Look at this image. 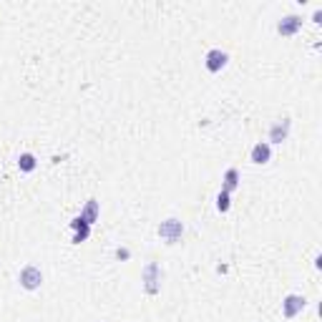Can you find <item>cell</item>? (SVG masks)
<instances>
[{"mask_svg": "<svg viewBox=\"0 0 322 322\" xmlns=\"http://www.w3.org/2000/svg\"><path fill=\"white\" fill-rule=\"evenodd\" d=\"M96 217H98V202L96 199H91L88 204H86V209H83V214H81V219L91 227L93 222H96Z\"/></svg>", "mask_w": 322, "mask_h": 322, "instance_id": "cell-9", "label": "cell"}, {"mask_svg": "<svg viewBox=\"0 0 322 322\" xmlns=\"http://www.w3.org/2000/svg\"><path fill=\"white\" fill-rule=\"evenodd\" d=\"M287 134H290V121H282V123H277L272 131H270V141L282 144V141L287 139Z\"/></svg>", "mask_w": 322, "mask_h": 322, "instance_id": "cell-8", "label": "cell"}, {"mask_svg": "<svg viewBox=\"0 0 322 322\" xmlns=\"http://www.w3.org/2000/svg\"><path fill=\"white\" fill-rule=\"evenodd\" d=\"M116 254H118V260H126V257H128V249H118Z\"/></svg>", "mask_w": 322, "mask_h": 322, "instance_id": "cell-14", "label": "cell"}, {"mask_svg": "<svg viewBox=\"0 0 322 322\" xmlns=\"http://www.w3.org/2000/svg\"><path fill=\"white\" fill-rule=\"evenodd\" d=\"M18 280H20V287H23V290H38L40 282H43V275H40L38 267L28 265V267L20 270V277H18Z\"/></svg>", "mask_w": 322, "mask_h": 322, "instance_id": "cell-2", "label": "cell"}, {"mask_svg": "<svg viewBox=\"0 0 322 322\" xmlns=\"http://www.w3.org/2000/svg\"><path fill=\"white\" fill-rule=\"evenodd\" d=\"M300 28H302V18H297V15H287V18L277 25V30H280L282 35H295Z\"/></svg>", "mask_w": 322, "mask_h": 322, "instance_id": "cell-6", "label": "cell"}, {"mask_svg": "<svg viewBox=\"0 0 322 322\" xmlns=\"http://www.w3.org/2000/svg\"><path fill=\"white\" fill-rule=\"evenodd\" d=\"M159 282H161V267H159L156 262L146 265V267H144V290H146L149 295H156V292H159Z\"/></svg>", "mask_w": 322, "mask_h": 322, "instance_id": "cell-1", "label": "cell"}, {"mask_svg": "<svg viewBox=\"0 0 322 322\" xmlns=\"http://www.w3.org/2000/svg\"><path fill=\"white\" fill-rule=\"evenodd\" d=\"M18 166H20V171H33L35 169V156L33 154H20Z\"/></svg>", "mask_w": 322, "mask_h": 322, "instance_id": "cell-12", "label": "cell"}, {"mask_svg": "<svg viewBox=\"0 0 322 322\" xmlns=\"http://www.w3.org/2000/svg\"><path fill=\"white\" fill-rule=\"evenodd\" d=\"M270 156H272L270 144H257V146L252 149V161H254V164H267Z\"/></svg>", "mask_w": 322, "mask_h": 322, "instance_id": "cell-7", "label": "cell"}, {"mask_svg": "<svg viewBox=\"0 0 322 322\" xmlns=\"http://www.w3.org/2000/svg\"><path fill=\"white\" fill-rule=\"evenodd\" d=\"M237 179H239L237 169H229L227 176H224V189H222V191H227V194H229V191H234V189H237Z\"/></svg>", "mask_w": 322, "mask_h": 322, "instance_id": "cell-11", "label": "cell"}, {"mask_svg": "<svg viewBox=\"0 0 322 322\" xmlns=\"http://www.w3.org/2000/svg\"><path fill=\"white\" fill-rule=\"evenodd\" d=\"M305 310V297H300V295H290L285 302H282V312H285V317H295L297 312H302Z\"/></svg>", "mask_w": 322, "mask_h": 322, "instance_id": "cell-5", "label": "cell"}, {"mask_svg": "<svg viewBox=\"0 0 322 322\" xmlns=\"http://www.w3.org/2000/svg\"><path fill=\"white\" fill-rule=\"evenodd\" d=\"M224 66H227V53H224V50L214 48V50L207 53V71L217 73V71H222Z\"/></svg>", "mask_w": 322, "mask_h": 322, "instance_id": "cell-4", "label": "cell"}, {"mask_svg": "<svg viewBox=\"0 0 322 322\" xmlns=\"http://www.w3.org/2000/svg\"><path fill=\"white\" fill-rule=\"evenodd\" d=\"M71 227L76 229V239H73V242H83V239H88V232H91V229H88V224H86L81 217H78V219H73V222H71Z\"/></svg>", "mask_w": 322, "mask_h": 322, "instance_id": "cell-10", "label": "cell"}, {"mask_svg": "<svg viewBox=\"0 0 322 322\" xmlns=\"http://www.w3.org/2000/svg\"><path fill=\"white\" fill-rule=\"evenodd\" d=\"M217 209L219 212H227L229 209V194H227V191H222V194L217 197Z\"/></svg>", "mask_w": 322, "mask_h": 322, "instance_id": "cell-13", "label": "cell"}, {"mask_svg": "<svg viewBox=\"0 0 322 322\" xmlns=\"http://www.w3.org/2000/svg\"><path fill=\"white\" fill-rule=\"evenodd\" d=\"M181 232H184V224H181L179 219H166V222H161V227H159V237L166 239L169 244H174V242L181 237Z\"/></svg>", "mask_w": 322, "mask_h": 322, "instance_id": "cell-3", "label": "cell"}]
</instances>
